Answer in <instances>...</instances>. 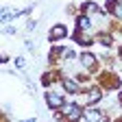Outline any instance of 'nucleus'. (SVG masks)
Here are the masks:
<instances>
[{
  "label": "nucleus",
  "instance_id": "nucleus-1",
  "mask_svg": "<svg viewBox=\"0 0 122 122\" xmlns=\"http://www.w3.org/2000/svg\"><path fill=\"white\" fill-rule=\"evenodd\" d=\"M61 111H63V116H68V118H79L81 116V107L79 105H63L61 107Z\"/></svg>",
  "mask_w": 122,
  "mask_h": 122
},
{
  "label": "nucleus",
  "instance_id": "nucleus-2",
  "mask_svg": "<svg viewBox=\"0 0 122 122\" xmlns=\"http://www.w3.org/2000/svg\"><path fill=\"white\" fill-rule=\"evenodd\" d=\"M46 102H48V107H52V109L63 107V98H61L59 94H48V96H46Z\"/></svg>",
  "mask_w": 122,
  "mask_h": 122
},
{
  "label": "nucleus",
  "instance_id": "nucleus-3",
  "mask_svg": "<svg viewBox=\"0 0 122 122\" xmlns=\"http://www.w3.org/2000/svg\"><path fill=\"white\" fill-rule=\"evenodd\" d=\"M66 35H68V28L61 26V24H57V26L50 30V39H52V41H55V39H63Z\"/></svg>",
  "mask_w": 122,
  "mask_h": 122
},
{
  "label": "nucleus",
  "instance_id": "nucleus-4",
  "mask_svg": "<svg viewBox=\"0 0 122 122\" xmlns=\"http://www.w3.org/2000/svg\"><path fill=\"white\" fill-rule=\"evenodd\" d=\"M79 81H74V79H63V89L66 92H70V94H76L79 92Z\"/></svg>",
  "mask_w": 122,
  "mask_h": 122
},
{
  "label": "nucleus",
  "instance_id": "nucleus-5",
  "mask_svg": "<svg viewBox=\"0 0 122 122\" xmlns=\"http://www.w3.org/2000/svg\"><path fill=\"white\" fill-rule=\"evenodd\" d=\"M85 120H105V116L100 113V111H96V109H89V111H85V116H83Z\"/></svg>",
  "mask_w": 122,
  "mask_h": 122
},
{
  "label": "nucleus",
  "instance_id": "nucleus-6",
  "mask_svg": "<svg viewBox=\"0 0 122 122\" xmlns=\"http://www.w3.org/2000/svg\"><path fill=\"white\" fill-rule=\"evenodd\" d=\"M79 30H87L89 26H92V22H89V18H85V15H79Z\"/></svg>",
  "mask_w": 122,
  "mask_h": 122
},
{
  "label": "nucleus",
  "instance_id": "nucleus-7",
  "mask_svg": "<svg viewBox=\"0 0 122 122\" xmlns=\"http://www.w3.org/2000/svg\"><path fill=\"white\" fill-rule=\"evenodd\" d=\"M81 61H83V66H85V68H92V66H94V61H96V59H94V55L85 52V55L81 57Z\"/></svg>",
  "mask_w": 122,
  "mask_h": 122
},
{
  "label": "nucleus",
  "instance_id": "nucleus-8",
  "mask_svg": "<svg viewBox=\"0 0 122 122\" xmlns=\"http://www.w3.org/2000/svg\"><path fill=\"white\" fill-rule=\"evenodd\" d=\"M87 100H89V102H96V100H100V92H98V89H92L89 94H87Z\"/></svg>",
  "mask_w": 122,
  "mask_h": 122
},
{
  "label": "nucleus",
  "instance_id": "nucleus-9",
  "mask_svg": "<svg viewBox=\"0 0 122 122\" xmlns=\"http://www.w3.org/2000/svg\"><path fill=\"white\" fill-rule=\"evenodd\" d=\"M83 9H85V11H89V13H94V11H98V7H96L94 2H85V5H83Z\"/></svg>",
  "mask_w": 122,
  "mask_h": 122
},
{
  "label": "nucleus",
  "instance_id": "nucleus-10",
  "mask_svg": "<svg viewBox=\"0 0 122 122\" xmlns=\"http://www.w3.org/2000/svg\"><path fill=\"white\" fill-rule=\"evenodd\" d=\"M111 11H113V15H118V18H122V5H116V7L111 9Z\"/></svg>",
  "mask_w": 122,
  "mask_h": 122
},
{
  "label": "nucleus",
  "instance_id": "nucleus-11",
  "mask_svg": "<svg viewBox=\"0 0 122 122\" xmlns=\"http://www.w3.org/2000/svg\"><path fill=\"white\" fill-rule=\"evenodd\" d=\"M98 41H102L105 46H109V44H111V37H107V35H100V37H98Z\"/></svg>",
  "mask_w": 122,
  "mask_h": 122
},
{
  "label": "nucleus",
  "instance_id": "nucleus-12",
  "mask_svg": "<svg viewBox=\"0 0 122 122\" xmlns=\"http://www.w3.org/2000/svg\"><path fill=\"white\" fill-rule=\"evenodd\" d=\"M15 63H18V68H24V66H26V61H24L22 57H18V59H15Z\"/></svg>",
  "mask_w": 122,
  "mask_h": 122
},
{
  "label": "nucleus",
  "instance_id": "nucleus-13",
  "mask_svg": "<svg viewBox=\"0 0 122 122\" xmlns=\"http://www.w3.org/2000/svg\"><path fill=\"white\" fill-rule=\"evenodd\" d=\"M120 102H122V94H120Z\"/></svg>",
  "mask_w": 122,
  "mask_h": 122
},
{
  "label": "nucleus",
  "instance_id": "nucleus-14",
  "mask_svg": "<svg viewBox=\"0 0 122 122\" xmlns=\"http://www.w3.org/2000/svg\"><path fill=\"white\" fill-rule=\"evenodd\" d=\"M120 55H122V48H120Z\"/></svg>",
  "mask_w": 122,
  "mask_h": 122
}]
</instances>
